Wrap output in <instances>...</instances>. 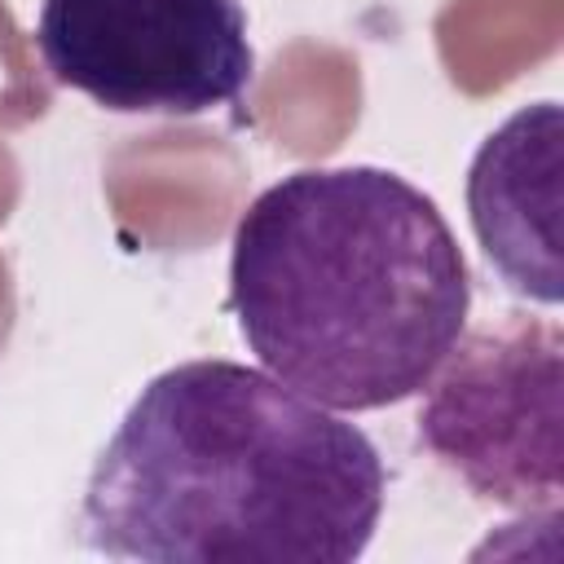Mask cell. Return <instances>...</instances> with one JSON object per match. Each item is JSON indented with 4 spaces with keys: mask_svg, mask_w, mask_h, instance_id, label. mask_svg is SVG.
I'll use <instances>...</instances> for the list:
<instances>
[{
    "mask_svg": "<svg viewBox=\"0 0 564 564\" xmlns=\"http://www.w3.org/2000/svg\"><path fill=\"white\" fill-rule=\"evenodd\" d=\"M35 48L53 84L115 115L194 119L256 75L242 0H44Z\"/></svg>",
    "mask_w": 564,
    "mask_h": 564,
    "instance_id": "3",
    "label": "cell"
},
{
    "mask_svg": "<svg viewBox=\"0 0 564 564\" xmlns=\"http://www.w3.org/2000/svg\"><path fill=\"white\" fill-rule=\"evenodd\" d=\"M388 471L339 410L269 370L198 357L154 375L97 454L79 538L154 564H352Z\"/></svg>",
    "mask_w": 564,
    "mask_h": 564,
    "instance_id": "1",
    "label": "cell"
},
{
    "mask_svg": "<svg viewBox=\"0 0 564 564\" xmlns=\"http://www.w3.org/2000/svg\"><path fill=\"white\" fill-rule=\"evenodd\" d=\"M560 176L564 123L555 101L520 106L471 159L467 212L498 278L533 300L560 304Z\"/></svg>",
    "mask_w": 564,
    "mask_h": 564,
    "instance_id": "5",
    "label": "cell"
},
{
    "mask_svg": "<svg viewBox=\"0 0 564 564\" xmlns=\"http://www.w3.org/2000/svg\"><path fill=\"white\" fill-rule=\"evenodd\" d=\"M560 326L507 317L454 344L419 405V445L476 498L560 511Z\"/></svg>",
    "mask_w": 564,
    "mask_h": 564,
    "instance_id": "4",
    "label": "cell"
},
{
    "mask_svg": "<svg viewBox=\"0 0 564 564\" xmlns=\"http://www.w3.org/2000/svg\"><path fill=\"white\" fill-rule=\"evenodd\" d=\"M247 352L339 414L419 397L467 330L471 273L436 198L388 167H300L234 225Z\"/></svg>",
    "mask_w": 564,
    "mask_h": 564,
    "instance_id": "2",
    "label": "cell"
}]
</instances>
